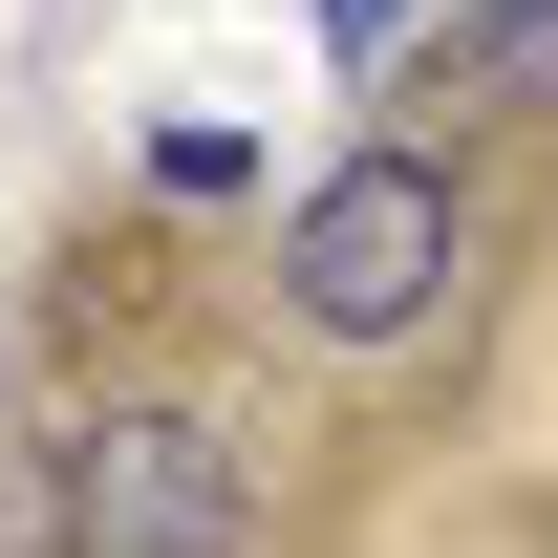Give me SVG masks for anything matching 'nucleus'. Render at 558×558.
<instances>
[{
  "mask_svg": "<svg viewBox=\"0 0 558 558\" xmlns=\"http://www.w3.org/2000/svg\"><path fill=\"white\" fill-rule=\"evenodd\" d=\"M279 301H301V344H429L451 301H473V194H451V150H344V172H301L279 194Z\"/></svg>",
  "mask_w": 558,
  "mask_h": 558,
  "instance_id": "1",
  "label": "nucleus"
},
{
  "mask_svg": "<svg viewBox=\"0 0 558 558\" xmlns=\"http://www.w3.org/2000/svg\"><path fill=\"white\" fill-rule=\"evenodd\" d=\"M65 558H258V451L215 409H86L65 429Z\"/></svg>",
  "mask_w": 558,
  "mask_h": 558,
  "instance_id": "2",
  "label": "nucleus"
},
{
  "mask_svg": "<svg viewBox=\"0 0 558 558\" xmlns=\"http://www.w3.org/2000/svg\"><path fill=\"white\" fill-rule=\"evenodd\" d=\"M323 44H344V65H387V44H409V0H323Z\"/></svg>",
  "mask_w": 558,
  "mask_h": 558,
  "instance_id": "4",
  "label": "nucleus"
},
{
  "mask_svg": "<svg viewBox=\"0 0 558 558\" xmlns=\"http://www.w3.org/2000/svg\"><path fill=\"white\" fill-rule=\"evenodd\" d=\"M429 108H494V130H558V0H473L429 44Z\"/></svg>",
  "mask_w": 558,
  "mask_h": 558,
  "instance_id": "3",
  "label": "nucleus"
}]
</instances>
